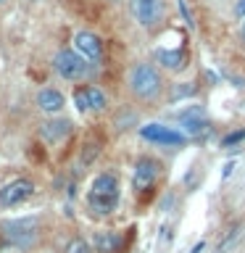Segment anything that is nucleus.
I'll use <instances>...</instances> for the list:
<instances>
[{"instance_id":"nucleus-10","label":"nucleus","mask_w":245,"mask_h":253,"mask_svg":"<svg viewBox=\"0 0 245 253\" xmlns=\"http://www.w3.org/2000/svg\"><path fill=\"white\" fill-rule=\"evenodd\" d=\"M74 106L82 111V114H100V111H106L108 98L100 87L84 84V87H77L74 90Z\"/></svg>"},{"instance_id":"nucleus-24","label":"nucleus","mask_w":245,"mask_h":253,"mask_svg":"<svg viewBox=\"0 0 245 253\" xmlns=\"http://www.w3.org/2000/svg\"><path fill=\"white\" fill-rule=\"evenodd\" d=\"M240 37H243V42H245V19H243V27H240Z\"/></svg>"},{"instance_id":"nucleus-16","label":"nucleus","mask_w":245,"mask_h":253,"mask_svg":"<svg viewBox=\"0 0 245 253\" xmlns=\"http://www.w3.org/2000/svg\"><path fill=\"white\" fill-rule=\"evenodd\" d=\"M98 153H100V140H87L84 145H82V153H79V164H82V166H90Z\"/></svg>"},{"instance_id":"nucleus-25","label":"nucleus","mask_w":245,"mask_h":253,"mask_svg":"<svg viewBox=\"0 0 245 253\" xmlns=\"http://www.w3.org/2000/svg\"><path fill=\"white\" fill-rule=\"evenodd\" d=\"M0 3H5V0H0Z\"/></svg>"},{"instance_id":"nucleus-2","label":"nucleus","mask_w":245,"mask_h":253,"mask_svg":"<svg viewBox=\"0 0 245 253\" xmlns=\"http://www.w3.org/2000/svg\"><path fill=\"white\" fill-rule=\"evenodd\" d=\"M126 84H129V92L140 103H156L163 95V77H161V71H158V66H153V63H148V61H137L129 69Z\"/></svg>"},{"instance_id":"nucleus-11","label":"nucleus","mask_w":245,"mask_h":253,"mask_svg":"<svg viewBox=\"0 0 245 253\" xmlns=\"http://www.w3.org/2000/svg\"><path fill=\"white\" fill-rule=\"evenodd\" d=\"M179 124H182L185 137H201V134H205V132L211 129L208 114H205L201 106H187L179 114Z\"/></svg>"},{"instance_id":"nucleus-1","label":"nucleus","mask_w":245,"mask_h":253,"mask_svg":"<svg viewBox=\"0 0 245 253\" xmlns=\"http://www.w3.org/2000/svg\"><path fill=\"white\" fill-rule=\"evenodd\" d=\"M119 198H122L119 177L114 171H100L87 187V209L92 211V216H111L119 209Z\"/></svg>"},{"instance_id":"nucleus-9","label":"nucleus","mask_w":245,"mask_h":253,"mask_svg":"<svg viewBox=\"0 0 245 253\" xmlns=\"http://www.w3.org/2000/svg\"><path fill=\"white\" fill-rule=\"evenodd\" d=\"M71 50H77L87 63H92V66H98L103 61V55H106V45H103V40L95 35L90 29H79L74 35V47Z\"/></svg>"},{"instance_id":"nucleus-7","label":"nucleus","mask_w":245,"mask_h":253,"mask_svg":"<svg viewBox=\"0 0 245 253\" xmlns=\"http://www.w3.org/2000/svg\"><path fill=\"white\" fill-rule=\"evenodd\" d=\"M129 11L142 29H156L163 21V0H129Z\"/></svg>"},{"instance_id":"nucleus-20","label":"nucleus","mask_w":245,"mask_h":253,"mask_svg":"<svg viewBox=\"0 0 245 253\" xmlns=\"http://www.w3.org/2000/svg\"><path fill=\"white\" fill-rule=\"evenodd\" d=\"M177 5H179V13H182V19H185V24L190 29H195V21H193V13H190V8L185 0H177Z\"/></svg>"},{"instance_id":"nucleus-6","label":"nucleus","mask_w":245,"mask_h":253,"mask_svg":"<svg viewBox=\"0 0 245 253\" xmlns=\"http://www.w3.org/2000/svg\"><path fill=\"white\" fill-rule=\"evenodd\" d=\"M32 195H35V182L29 177H16L0 187V209H16L27 203Z\"/></svg>"},{"instance_id":"nucleus-15","label":"nucleus","mask_w":245,"mask_h":253,"mask_svg":"<svg viewBox=\"0 0 245 253\" xmlns=\"http://www.w3.org/2000/svg\"><path fill=\"white\" fill-rule=\"evenodd\" d=\"M35 103H37V108L42 111V114H61L63 106H66V98H63V92H58L55 87H42L37 95H35Z\"/></svg>"},{"instance_id":"nucleus-4","label":"nucleus","mask_w":245,"mask_h":253,"mask_svg":"<svg viewBox=\"0 0 245 253\" xmlns=\"http://www.w3.org/2000/svg\"><path fill=\"white\" fill-rule=\"evenodd\" d=\"M0 232L13 248L27 251L40 237V219L37 216H21V219H5L0 224Z\"/></svg>"},{"instance_id":"nucleus-5","label":"nucleus","mask_w":245,"mask_h":253,"mask_svg":"<svg viewBox=\"0 0 245 253\" xmlns=\"http://www.w3.org/2000/svg\"><path fill=\"white\" fill-rule=\"evenodd\" d=\"M140 137L145 142H150V145H161V148H182L187 142V137H185V132H182V129L158 124V122L142 124L140 126Z\"/></svg>"},{"instance_id":"nucleus-18","label":"nucleus","mask_w":245,"mask_h":253,"mask_svg":"<svg viewBox=\"0 0 245 253\" xmlns=\"http://www.w3.org/2000/svg\"><path fill=\"white\" fill-rule=\"evenodd\" d=\"M240 235H243V227H235L232 232H229L224 240L219 243V248H216V253H229V248H235V243L240 240Z\"/></svg>"},{"instance_id":"nucleus-21","label":"nucleus","mask_w":245,"mask_h":253,"mask_svg":"<svg viewBox=\"0 0 245 253\" xmlns=\"http://www.w3.org/2000/svg\"><path fill=\"white\" fill-rule=\"evenodd\" d=\"M235 16L237 19H245V0H237L235 3Z\"/></svg>"},{"instance_id":"nucleus-19","label":"nucleus","mask_w":245,"mask_h":253,"mask_svg":"<svg viewBox=\"0 0 245 253\" xmlns=\"http://www.w3.org/2000/svg\"><path fill=\"white\" fill-rule=\"evenodd\" d=\"M245 140V126L243 129H235V132H229L221 137V148H229V145H237V142H243Z\"/></svg>"},{"instance_id":"nucleus-13","label":"nucleus","mask_w":245,"mask_h":253,"mask_svg":"<svg viewBox=\"0 0 245 253\" xmlns=\"http://www.w3.org/2000/svg\"><path fill=\"white\" fill-rule=\"evenodd\" d=\"M124 245H126V235L119 232V229H103V232H95L92 237L95 253H122Z\"/></svg>"},{"instance_id":"nucleus-3","label":"nucleus","mask_w":245,"mask_h":253,"mask_svg":"<svg viewBox=\"0 0 245 253\" xmlns=\"http://www.w3.org/2000/svg\"><path fill=\"white\" fill-rule=\"evenodd\" d=\"M53 71L61 79H66V82H84V79L92 77L95 66H92V63H87L77 50H71V47H61V50L53 55Z\"/></svg>"},{"instance_id":"nucleus-8","label":"nucleus","mask_w":245,"mask_h":253,"mask_svg":"<svg viewBox=\"0 0 245 253\" xmlns=\"http://www.w3.org/2000/svg\"><path fill=\"white\" fill-rule=\"evenodd\" d=\"M158 174H161V164H158L156 158L142 156L140 161L134 164V171H132V190L137 195H145L158 182Z\"/></svg>"},{"instance_id":"nucleus-12","label":"nucleus","mask_w":245,"mask_h":253,"mask_svg":"<svg viewBox=\"0 0 245 253\" xmlns=\"http://www.w3.org/2000/svg\"><path fill=\"white\" fill-rule=\"evenodd\" d=\"M153 58H156V63L161 69H166V71H185L187 69V63H190V58H187V47L185 45H179V47H171V50H163V47H158V50L153 53Z\"/></svg>"},{"instance_id":"nucleus-17","label":"nucleus","mask_w":245,"mask_h":253,"mask_svg":"<svg viewBox=\"0 0 245 253\" xmlns=\"http://www.w3.org/2000/svg\"><path fill=\"white\" fill-rule=\"evenodd\" d=\"M63 253H95V251H92L90 240H84V237H71L66 243V248H63Z\"/></svg>"},{"instance_id":"nucleus-23","label":"nucleus","mask_w":245,"mask_h":253,"mask_svg":"<svg viewBox=\"0 0 245 253\" xmlns=\"http://www.w3.org/2000/svg\"><path fill=\"white\" fill-rule=\"evenodd\" d=\"M203 248H205V243L201 240V243H195V248H193V251H190V253H201Z\"/></svg>"},{"instance_id":"nucleus-14","label":"nucleus","mask_w":245,"mask_h":253,"mask_svg":"<svg viewBox=\"0 0 245 253\" xmlns=\"http://www.w3.org/2000/svg\"><path fill=\"white\" fill-rule=\"evenodd\" d=\"M71 124L69 119H63V116H58V119H50V122H45L42 126H40V137H42V142H47V145H61L63 140L71 134Z\"/></svg>"},{"instance_id":"nucleus-22","label":"nucleus","mask_w":245,"mask_h":253,"mask_svg":"<svg viewBox=\"0 0 245 253\" xmlns=\"http://www.w3.org/2000/svg\"><path fill=\"white\" fill-rule=\"evenodd\" d=\"M232 171H235V161H227V164H224V169H221V179H227Z\"/></svg>"}]
</instances>
